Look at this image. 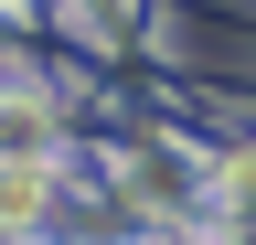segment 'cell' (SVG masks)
<instances>
[{"instance_id": "6da1fadb", "label": "cell", "mask_w": 256, "mask_h": 245, "mask_svg": "<svg viewBox=\"0 0 256 245\" xmlns=\"http://www.w3.org/2000/svg\"><path fill=\"white\" fill-rule=\"evenodd\" d=\"M43 149H54V117L32 96H0V171H43Z\"/></svg>"}]
</instances>
